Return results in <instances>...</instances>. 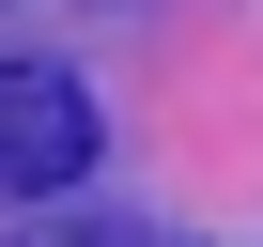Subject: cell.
Here are the masks:
<instances>
[{"instance_id": "cell-1", "label": "cell", "mask_w": 263, "mask_h": 247, "mask_svg": "<svg viewBox=\"0 0 263 247\" xmlns=\"http://www.w3.org/2000/svg\"><path fill=\"white\" fill-rule=\"evenodd\" d=\"M108 155V123L62 62H0V201H62L78 170Z\"/></svg>"}, {"instance_id": "cell-2", "label": "cell", "mask_w": 263, "mask_h": 247, "mask_svg": "<svg viewBox=\"0 0 263 247\" xmlns=\"http://www.w3.org/2000/svg\"><path fill=\"white\" fill-rule=\"evenodd\" d=\"M47 247H171V232H47Z\"/></svg>"}]
</instances>
